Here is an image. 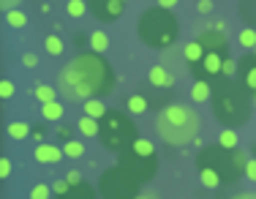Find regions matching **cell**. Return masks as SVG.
<instances>
[{"label":"cell","instance_id":"35","mask_svg":"<svg viewBox=\"0 0 256 199\" xmlns=\"http://www.w3.org/2000/svg\"><path fill=\"white\" fill-rule=\"evenodd\" d=\"M66 180H68L71 186H82V183H84V180H82V174H79L76 170H71L68 174H66Z\"/></svg>","mask_w":256,"mask_h":199},{"label":"cell","instance_id":"9","mask_svg":"<svg viewBox=\"0 0 256 199\" xmlns=\"http://www.w3.org/2000/svg\"><path fill=\"white\" fill-rule=\"evenodd\" d=\"M88 8L93 11L96 20L114 22L126 11V0H88Z\"/></svg>","mask_w":256,"mask_h":199},{"label":"cell","instance_id":"12","mask_svg":"<svg viewBox=\"0 0 256 199\" xmlns=\"http://www.w3.org/2000/svg\"><path fill=\"white\" fill-rule=\"evenodd\" d=\"M224 60H226V55H221V52H207V55L202 58V63H199V74L204 76H221V71H224Z\"/></svg>","mask_w":256,"mask_h":199},{"label":"cell","instance_id":"8","mask_svg":"<svg viewBox=\"0 0 256 199\" xmlns=\"http://www.w3.org/2000/svg\"><path fill=\"white\" fill-rule=\"evenodd\" d=\"M118 166H123L131 178H136L139 183H142V180H150L156 174L158 158L156 156H142V153H136V150L131 148V150H126V153L118 156Z\"/></svg>","mask_w":256,"mask_h":199},{"label":"cell","instance_id":"15","mask_svg":"<svg viewBox=\"0 0 256 199\" xmlns=\"http://www.w3.org/2000/svg\"><path fill=\"white\" fill-rule=\"evenodd\" d=\"M76 128L82 131V136H98L101 134V120L90 118V114H79Z\"/></svg>","mask_w":256,"mask_h":199},{"label":"cell","instance_id":"13","mask_svg":"<svg viewBox=\"0 0 256 199\" xmlns=\"http://www.w3.org/2000/svg\"><path fill=\"white\" fill-rule=\"evenodd\" d=\"M33 156H36L38 164H58L66 153L60 148H54V144H36V153Z\"/></svg>","mask_w":256,"mask_h":199},{"label":"cell","instance_id":"30","mask_svg":"<svg viewBox=\"0 0 256 199\" xmlns=\"http://www.w3.org/2000/svg\"><path fill=\"white\" fill-rule=\"evenodd\" d=\"M218 144H224V148H229V150H237V134H234V128L224 131L221 140H218Z\"/></svg>","mask_w":256,"mask_h":199},{"label":"cell","instance_id":"5","mask_svg":"<svg viewBox=\"0 0 256 199\" xmlns=\"http://www.w3.org/2000/svg\"><path fill=\"white\" fill-rule=\"evenodd\" d=\"M248 158L242 150H229L224 144H207L196 156V170H210L221 178V183H234L246 174Z\"/></svg>","mask_w":256,"mask_h":199},{"label":"cell","instance_id":"22","mask_svg":"<svg viewBox=\"0 0 256 199\" xmlns=\"http://www.w3.org/2000/svg\"><path fill=\"white\" fill-rule=\"evenodd\" d=\"M33 134V128H30L28 123H22V120H16V123L8 126V136L11 140H25V136Z\"/></svg>","mask_w":256,"mask_h":199},{"label":"cell","instance_id":"11","mask_svg":"<svg viewBox=\"0 0 256 199\" xmlns=\"http://www.w3.org/2000/svg\"><path fill=\"white\" fill-rule=\"evenodd\" d=\"M237 66H240V71H237V74H240L242 85H246L256 96V55L251 52V55L240 58V60H237Z\"/></svg>","mask_w":256,"mask_h":199},{"label":"cell","instance_id":"2","mask_svg":"<svg viewBox=\"0 0 256 199\" xmlns=\"http://www.w3.org/2000/svg\"><path fill=\"white\" fill-rule=\"evenodd\" d=\"M212 112L216 120L226 128H237V126L248 123L254 110V93L246 85H240L237 80H221L212 85Z\"/></svg>","mask_w":256,"mask_h":199},{"label":"cell","instance_id":"32","mask_svg":"<svg viewBox=\"0 0 256 199\" xmlns=\"http://www.w3.org/2000/svg\"><path fill=\"white\" fill-rule=\"evenodd\" d=\"M237 71H240V66H237L232 58L224 60V71H221V76H226V80H234V74H237Z\"/></svg>","mask_w":256,"mask_h":199},{"label":"cell","instance_id":"1","mask_svg":"<svg viewBox=\"0 0 256 199\" xmlns=\"http://www.w3.org/2000/svg\"><path fill=\"white\" fill-rule=\"evenodd\" d=\"M58 90L68 101H82V104L90 98H98V96H109L114 90L112 66L96 52L79 55L60 71Z\"/></svg>","mask_w":256,"mask_h":199},{"label":"cell","instance_id":"6","mask_svg":"<svg viewBox=\"0 0 256 199\" xmlns=\"http://www.w3.org/2000/svg\"><path fill=\"white\" fill-rule=\"evenodd\" d=\"M98 140L114 153H126L134 148V142L139 140V131L134 126V120L120 110H109V114L101 120V134Z\"/></svg>","mask_w":256,"mask_h":199},{"label":"cell","instance_id":"41","mask_svg":"<svg viewBox=\"0 0 256 199\" xmlns=\"http://www.w3.org/2000/svg\"><path fill=\"white\" fill-rule=\"evenodd\" d=\"M22 63H25V66H36V55H30V52H28V55L22 58Z\"/></svg>","mask_w":256,"mask_h":199},{"label":"cell","instance_id":"14","mask_svg":"<svg viewBox=\"0 0 256 199\" xmlns=\"http://www.w3.org/2000/svg\"><path fill=\"white\" fill-rule=\"evenodd\" d=\"M148 82L153 88H172L174 76L169 74V68H164V66H153V68L148 71Z\"/></svg>","mask_w":256,"mask_h":199},{"label":"cell","instance_id":"21","mask_svg":"<svg viewBox=\"0 0 256 199\" xmlns=\"http://www.w3.org/2000/svg\"><path fill=\"white\" fill-rule=\"evenodd\" d=\"M90 46H93L96 55H98V52H106L109 50V36L104 33V30H96V33L90 36Z\"/></svg>","mask_w":256,"mask_h":199},{"label":"cell","instance_id":"3","mask_svg":"<svg viewBox=\"0 0 256 199\" xmlns=\"http://www.w3.org/2000/svg\"><path fill=\"white\" fill-rule=\"evenodd\" d=\"M156 128L166 144L172 148H182V144H191L199 134V114L191 106L182 104H169L158 112L156 118Z\"/></svg>","mask_w":256,"mask_h":199},{"label":"cell","instance_id":"20","mask_svg":"<svg viewBox=\"0 0 256 199\" xmlns=\"http://www.w3.org/2000/svg\"><path fill=\"white\" fill-rule=\"evenodd\" d=\"M60 199H96V194H93V188H90L88 183H82V186H71V191L66 196H60Z\"/></svg>","mask_w":256,"mask_h":199},{"label":"cell","instance_id":"42","mask_svg":"<svg viewBox=\"0 0 256 199\" xmlns=\"http://www.w3.org/2000/svg\"><path fill=\"white\" fill-rule=\"evenodd\" d=\"M232 199H256V194H237V196H232Z\"/></svg>","mask_w":256,"mask_h":199},{"label":"cell","instance_id":"18","mask_svg":"<svg viewBox=\"0 0 256 199\" xmlns=\"http://www.w3.org/2000/svg\"><path fill=\"white\" fill-rule=\"evenodd\" d=\"M207 55V50L202 44H199V41H191V44H186V50H182V58L188 60V63H202V58Z\"/></svg>","mask_w":256,"mask_h":199},{"label":"cell","instance_id":"19","mask_svg":"<svg viewBox=\"0 0 256 199\" xmlns=\"http://www.w3.org/2000/svg\"><path fill=\"white\" fill-rule=\"evenodd\" d=\"M126 112H131V114H144V112H148V98H144L142 93L128 96V98H126Z\"/></svg>","mask_w":256,"mask_h":199},{"label":"cell","instance_id":"45","mask_svg":"<svg viewBox=\"0 0 256 199\" xmlns=\"http://www.w3.org/2000/svg\"><path fill=\"white\" fill-rule=\"evenodd\" d=\"M254 104H256V96H254Z\"/></svg>","mask_w":256,"mask_h":199},{"label":"cell","instance_id":"17","mask_svg":"<svg viewBox=\"0 0 256 199\" xmlns=\"http://www.w3.org/2000/svg\"><path fill=\"white\" fill-rule=\"evenodd\" d=\"M82 112L84 114H90V118H96V120H104L109 114V110L104 106V101L101 98H90V101H84L82 104Z\"/></svg>","mask_w":256,"mask_h":199},{"label":"cell","instance_id":"40","mask_svg":"<svg viewBox=\"0 0 256 199\" xmlns=\"http://www.w3.org/2000/svg\"><path fill=\"white\" fill-rule=\"evenodd\" d=\"M30 136H33L38 144H44V142H41V140H44V131H41V128H33V134H30Z\"/></svg>","mask_w":256,"mask_h":199},{"label":"cell","instance_id":"29","mask_svg":"<svg viewBox=\"0 0 256 199\" xmlns=\"http://www.w3.org/2000/svg\"><path fill=\"white\" fill-rule=\"evenodd\" d=\"M240 44L256 50V30H254V28H242V30H240Z\"/></svg>","mask_w":256,"mask_h":199},{"label":"cell","instance_id":"10","mask_svg":"<svg viewBox=\"0 0 256 199\" xmlns=\"http://www.w3.org/2000/svg\"><path fill=\"white\" fill-rule=\"evenodd\" d=\"M199 44L204 46L207 52H221V55H226V36H224V30H221V25L218 28H210V30H204L202 36H199Z\"/></svg>","mask_w":256,"mask_h":199},{"label":"cell","instance_id":"16","mask_svg":"<svg viewBox=\"0 0 256 199\" xmlns=\"http://www.w3.org/2000/svg\"><path fill=\"white\" fill-rule=\"evenodd\" d=\"M191 98L196 101V104L210 101L212 98V85L207 80H196V82H194V88H191Z\"/></svg>","mask_w":256,"mask_h":199},{"label":"cell","instance_id":"43","mask_svg":"<svg viewBox=\"0 0 256 199\" xmlns=\"http://www.w3.org/2000/svg\"><path fill=\"white\" fill-rule=\"evenodd\" d=\"M14 3H20V0H3V6H14Z\"/></svg>","mask_w":256,"mask_h":199},{"label":"cell","instance_id":"31","mask_svg":"<svg viewBox=\"0 0 256 199\" xmlns=\"http://www.w3.org/2000/svg\"><path fill=\"white\" fill-rule=\"evenodd\" d=\"M52 191H54V194H58V196H66V194H68V191H71V183H68V180H66V178H58V180H54V183H52Z\"/></svg>","mask_w":256,"mask_h":199},{"label":"cell","instance_id":"25","mask_svg":"<svg viewBox=\"0 0 256 199\" xmlns=\"http://www.w3.org/2000/svg\"><path fill=\"white\" fill-rule=\"evenodd\" d=\"M44 46H46V52L50 55H63V50H66V44H63V38L60 36H46V41H44Z\"/></svg>","mask_w":256,"mask_h":199},{"label":"cell","instance_id":"24","mask_svg":"<svg viewBox=\"0 0 256 199\" xmlns=\"http://www.w3.org/2000/svg\"><path fill=\"white\" fill-rule=\"evenodd\" d=\"M36 98L41 101V106L52 104V101H58V90L50 88V85H38V88H36Z\"/></svg>","mask_w":256,"mask_h":199},{"label":"cell","instance_id":"39","mask_svg":"<svg viewBox=\"0 0 256 199\" xmlns=\"http://www.w3.org/2000/svg\"><path fill=\"white\" fill-rule=\"evenodd\" d=\"M172 6H178V0H158V8H166V11H172Z\"/></svg>","mask_w":256,"mask_h":199},{"label":"cell","instance_id":"33","mask_svg":"<svg viewBox=\"0 0 256 199\" xmlns=\"http://www.w3.org/2000/svg\"><path fill=\"white\" fill-rule=\"evenodd\" d=\"M50 191H52V186H44V183H38L33 191H30V199H50Z\"/></svg>","mask_w":256,"mask_h":199},{"label":"cell","instance_id":"37","mask_svg":"<svg viewBox=\"0 0 256 199\" xmlns=\"http://www.w3.org/2000/svg\"><path fill=\"white\" fill-rule=\"evenodd\" d=\"M246 178H248V180H256V158H248V166H246Z\"/></svg>","mask_w":256,"mask_h":199},{"label":"cell","instance_id":"38","mask_svg":"<svg viewBox=\"0 0 256 199\" xmlns=\"http://www.w3.org/2000/svg\"><path fill=\"white\" fill-rule=\"evenodd\" d=\"M8 174H11V161L3 158L0 161V178H8Z\"/></svg>","mask_w":256,"mask_h":199},{"label":"cell","instance_id":"4","mask_svg":"<svg viewBox=\"0 0 256 199\" xmlns=\"http://www.w3.org/2000/svg\"><path fill=\"white\" fill-rule=\"evenodd\" d=\"M136 33L142 38V44L153 46V50H166L178 41L180 22L166 8H148L136 22Z\"/></svg>","mask_w":256,"mask_h":199},{"label":"cell","instance_id":"23","mask_svg":"<svg viewBox=\"0 0 256 199\" xmlns=\"http://www.w3.org/2000/svg\"><path fill=\"white\" fill-rule=\"evenodd\" d=\"M63 104L60 101H52V104H44L41 106V114H44V120H60L63 118Z\"/></svg>","mask_w":256,"mask_h":199},{"label":"cell","instance_id":"44","mask_svg":"<svg viewBox=\"0 0 256 199\" xmlns=\"http://www.w3.org/2000/svg\"><path fill=\"white\" fill-rule=\"evenodd\" d=\"M136 199H150V196H142V194H139V196H136Z\"/></svg>","mask_w":256,"mask_h":199},{"label":"cell","instance_id":"7","mask_svg":"<svg viewBox=\"0 0 256 199\" xmlns=\"http://www.w3.org/2000/svg\"><path fill=\"white\" fill-rule=\"evenodd\" d=\"M98 191L104 199H136L139 196V180L131 178L123 166H112L101 174Z\"/></svg>","mask_w":256,"mask_h":199},{"label":"cell","instance_id":"28","mask_svg":"<svg viewBox=\"0 0 256 199\" xmlns=\"http://www.w3.org/2000/svg\"><path fill=\"white\" fill-rule=\"evenodd\" d=\"M6 22H8L11 28H25L28 16L22 14V11H16V8H8V14H6Z\"/></svg>","mask_w":256,"mask_h":199},{"label":"cell","instance_id":"26","mask_svg":"<svg viewBox=\"0 0 256 199\" xmlns=\"http://www.w3.org/2000/svg\"><path fill=\"white\" fill-rule=\"evenodd\" d=\"M63 153L68 156V158H82V156H84V144L76 142V140H68V142H63Z\"/></svg>","mask_w":256,"mask_h":199},{"label":"cell","instance_id":"34","mask_svg":"<svg viewBox=\"0 0 256 199\" xmlns=\"http://www.w3.org/2000/svg\"><path fill=\"white\" fill-rule=\"evenodd\" d=\"M212 8H216V3H212V0H199V3H196L199 14H212Z\"/></svg>","mask_w":256,"mask_h":199},{"label":"cell","instance_id":"36","mask_svg":"<svg viewBox=\"0 0 256 199\" xmlns=\"http://www.w3.org/2000/svg\"><path fill=\"white\" fill-rule=\"evenodd\" d=\"M0 96H3V98H11V96H14V85H11L8 80H6L3 85H0Z\"/></svg>","mask_w":256,"mask_h":199},{"label":"cell","instance_id":"27","mask_svg":"<svg viewBox=\"0 0 256 199\" xmlns=\"http://www.w3.org/2000/svg\"><path fill=\"white\" fill-rule=\"evenodd\" d=\"M66 11H68V16H74V20H79V16H82L84 11H90V8H88V0H68Z\"/></svg>","mask_w":256,"mask_h":199}]
</instances>
